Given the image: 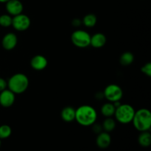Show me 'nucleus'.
Segmentation results:
<instances>
[{"mask_svg":"<svg viewBox=\"0 0 151 151\" xmlns=\"http://www.w3.org/2000/svg\"><path fill=\"white\" fill-rule=\"evenodd\" d=\"M141 72H142L144 75H145L146 76L151 77V63L150 62H148V63L143 65L142 67L141 68Z\"/></svg>","mask_w":151,"mask_h":151,"instance_id":"obj_22","label":"nucleus"},{"mask_svg":"<svg viewBox=\"0 0 151 151\" xmlns=\"http://www.w3.org/2000/svg\"><path fill=\"white\" fill-rule=\"evenodd\" d=\"M9 0H0V3H6Z\"/></svg>","mask_w":151,"mask_h":151,"instance_id":"obj_26","label":"nucleus"},{"mask_svg":"<svg viewBox=\"0 0 151 151\" xmlns=\"http://www.w3.org/2000/svg\"><path fill=\"white\" fill-rule=\"evenodd\" d=\"M12 128L8 125H1L0 126V139H4L10 137Z\"/></svg>","mask_w":151,"mask_h":151,"instance_id":"obj_20","label":"nucleus"},{"mask_svg":"<svg viewBox=\"0 0 151 151\" xmlns=\"http://www.w3.org/2000/svg\"><path fill=\"white\" fill-rule=\"evenodd\" d=\"M97 119V113L94 107L89 105H82L75 109V119L82 126H91Z\"/></svg>","mask_w":151,"mask_h":151,"instance_id":"obj_1","label":"nucleus"},{"mask_svg":"<svg viewBox=\"0 0 151 151\" xmlns=\"http://www.w3.org/2000/svg\"><path fill=\"white\" fill-rule=\"evenodd\" d=\"M111 143V137L109 133L102 131L97 135L96 139V144L100 148L106 149L109 147Z\"/></svg>","mask_w":151,"mask_h":151,"instance_id":"obj_12","label":"nucleus"},{"mask_svg":"<svg viewBox=\"0 0 151 151\" xmlns=\"http://www.w3.org/2000/svg\"><path fill=\"white\" fill-rule=\"evenodd\" d=\"M18 43V37L13 32H7L3 36L1 39V46L7 51L13 50Z\"/></svg>","mask_w":151,"mask_h":151,"instance_id":"obj_10","label":"nucleus"},{"mask_svg":"<svg viewBox=\"0 0 151 151\" xmlns=\"http://www.w3.org/2000/svg\"><path fill=\"white\" fill-rule=\"evenodd\" d=\"M48 60L45 56L42 55H36L33 56L30 60V66L35 71H42L47 68Z\"/></svg>","mask_w":151,"mask_h":151,"instance_id":"obj_11","label":"nucleus"},{"mask_svg":"<svg viewBox=\"0 0 151 151\" xmlns=\"http://www.w3.org/2000/svg\"><path fill=\"white\" fill-rule=\"evenodd\" d=\"M30 24L31 21L29 16L21 13V14L13 16L11 26L16 30L22 32V31L27 30L30 26Z\"/></svg>","mask_w":151,"mask_h":151,"instance_id":"obj_7","label":"nucleus"},{"mask_svg":"<svg viewBox=\"0 0 151 151\" xmlns=\"http://www.w3.org/2000/svg\"><path fill=\"white\" fill-rule=\"evenodd\" d=\"M13 17L10 15L2 14L0 16V26L2 27H9L12 25Z\"/></svg>","mask_w":151,"mask_h":151,"instance_id":"obj_21","label":"nucleus"},{"mask_svg":"<svg viewBox=\"0 0 151 151\" xmlns=\"http://www.w3.org/2000/svg\"><path fill=\"white\" fill-rule=\"evenodd\" d=\"M91 126H93V131L96 133V134H100V132H102V130H103V128H102V125H100V124H95L94 123Z\"/></svg>","mask_w":151,"mask_h":151,"instance_id":"obj_24","label":"nucleus"},{"mask_svg":"<svg viewBox=\"0 0 151 151\" xmlns=\"http://www.w3.org/2000/svg\"><path fill=\"white\" fill-rule=\"evenodd\" d=\"M29 78L23 73H16L12 75L7 81V88L15 94H20L26 91L29 87Z\"/></svg>","mask_w":151,"mask_h":151,"instance_id":"obj_3","label":"nucleus"},{"mask_svg":"<svg viewBox=\"0 0 151 151\" xmlns=\"http://www.w3.org/2000/svg\"><path fill=\"white\" fill-rule=\"evenodd\" d=\"M7 88V81L3 78L0 77V92Z\"/></svg>","mask_w":151,"mask_h":151,"instance_id":"obj_23","label":"nucleus"},{"mask_svg":"<svg viewBox=\"0 0 151 151\" xmlns=\"http://www.w3.org/2000/svg\"><path fill=\"white\" fill-rule=\"evenodd\" d=\"M138 142L142 147H147L151 145V134L147 131H142L138 137Z\"/></svg>","mask_w":151,"mask_h":151,"instance_id":"obj_16","label":"nucleus"},{"mask_svg":"<svg viewBox=\"0 0 151 151\" xmlns=\"http://www.w3.org/2000/svg\"><path fill=\"white\" fill-rule=\"evenodd\" d=\"M81 24H82V21L80 20L79 19H73L72 22V24L73 25L74 27H78L81 26Z\"/></svg>","mask_w":151,"mask_h":151,"instance_id":"obj_25","label":"nucleus"},{"mask_svg":"<svg viewBox=\"0 0 151 151\" xmlns=\"http://www.w3.org/2000/svg\"><path fill=\"white\" fill-rule=\"evenodd\" d=\"M106 36L102 32H97L93 35H91L90 46L96 49L102 48L106 44Z\"/></svg>","mask_w":151,"mask_h":151,"instance_id":"obj_13","label":"nucleus"},{"mask_svg":"<svg viewBox=\"0 0 151 151\" xmlns=\"http://www.w3.org/2000/svg\"><path fill=\"white\" fill-rule=\"evenodd\" d=\"M102 128L106 132H111L116 128V122L112 117H106L102 124Z\"/></svg>","mask_w":151,"mask_h":151,"instance_id":"obj_19","label":"nucleus"},{"mask_svg":"<svg viewBox=\"0 0 151 151\" xmlns=\"http://www.w3.org/2000/svg\"><path fill=\"white\" fill-rule=\"evenodd\" d=\"M5 8L9 15L15 16L22 13L24 6L22 1L19 0H9L5 3Z\"/></svg>","mask_w":151,"mask_h":151,"instance_id":"obj_9","label":"nucleus"},{"mask_svg":"<svg viewBox=\"0 0 151 151\" xmlns=\"http://www.w3.org/2000/svg\"><path fill=\"white\" fill-rule=\"evenodd\" d=\"M134 126L138 131H150L151 128V113L150 110L142 108L136 111L132 120Z\"/></svg>","mask_w":151,"mask_h":151,"instance_id":"obj_2","label":"nucleus"},{"mask_svg":"<svg viewBox=\"0 0 151 151\" xmlns=\"http://www.w3.org/2000/svg\"><path fill=\"white\" fill-rule=\"evenodd\" d=\"M105 98L111 103L120 101L123 97V91L119 86L116 84H109L105 88L103 91Z\"/></svg>","mask_w":151,"mask_h":151,"instance_id":"obj_6","label":"nucleus"},{"mask_svg":"<svg viewBox=\"0 0 151 151\" xmlns=\"http://www.w3.org/2000/svg\"><path fill=\"white\" fill-rule=\"evenodd\" d=\"M91 35L83 29H76L71 35V41L78 48H86L90 46Z\"/></svg>","mask_w":151,"mask_h":151,"instance_id":"obj_5","label":"nucleus"},{"mask_svg":"<svg viewBox=\"0 0 151 151\" xmlns=\"http://www.w3.org/2000/svg\"><path fill=\"white\" fill-rule=\"evenodd\" d=\"M115 110H116V108L114 106L113 103L108 102L102 106L100 111H101L102 115L105 117H112L114 115Z\"/></svg>","mask_w":151,"mask_h":151,"instance_id":"obj_15","label":"nucleus"},{"mask_svg":"<svg viewBox=\"0 0 151 151\" xmlns=\"http://www.w3.org/2000/svg\"><path fill=\"white\" fill-rule=\"evenodd\" d=\"M97 22V18L94 13H88L86 15L82 20V24L87 27H93L95 26Z\"/></svg>","mask_w":151,"mask_h":151,"instance_id":"obj_18","label":"nucleus"},{"mask_svg":"<svg viewBox=\"0 0 151 151\" xmlns=\"http://www.w3.org/2000/svg\"><path fill=\"white\" fill-rule=\"evenodd\" d=\"M135 109L131 105L121 103L120 106L116 108L114 116L116 120L121 124H128L132 122L135 114Z\"/></svg>","mask_w":151,"mask_h":151,"instance_id":"obj_4","label":"nucleus"},{"mask_svg":"<svg viewBox=\"0 0 151 151\" xmlns=\"http://www.w3.org/2000/svg\"><path fill=\"white\" fill-rule=\"evenodd\" d=\"M60 117L64 122H71L75 119V109L72 106H66L62 109Z\"/></svg>","mask_w":151,"mask_h":151,"instance_id":"obj_14","label":"nucleus"},{"mask_svg":"<svg viewBox=\"0 0 151 151\" xmlns=\"http://www.w3.org/2000/svg\"><path fill=\"white\" fill-rule=\"evenodd\" d=\"M1 139H0V147H1Z\"/></svg>","mask_w":151,"mask_h":151,"instance_id":"obj_27","label":"nucleus"},{"mask_svg":"<svg viewBox=\"0 0 151 151\" xmlns=\"http://www.w3.org/2000/svg\"><path fill=\"white\" fill-rule=\"evenodd\" d=\"M16 94L8 88L0 92V106L4 108H10L14 104Z\"/></svg>","mask_w":151,"mask_h":151,"instance_id":"obj_8","label":"nucleus"},{"mask_svg":"<svg viewBox=\"0 0 151 151\" xmlns=\"http://www.w3.org/2000/svg\"><path fill=\"white\" fill-rule=\"evenodd\" d=\"M134 61V55L131 52H125L119 58V63L122 66H130Z\"/></svg>","mask_w":151,"mask_h":151,"instance_id":"obj_17","label":"nucleus"}]
</instances>
